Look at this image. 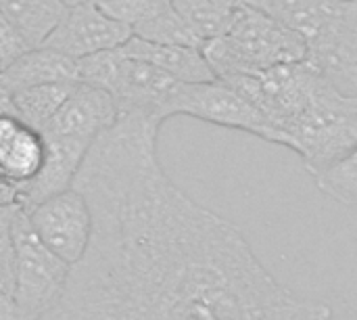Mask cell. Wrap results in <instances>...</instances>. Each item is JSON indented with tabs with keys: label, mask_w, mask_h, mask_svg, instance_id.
Here are the masks:
<instances>
[{
	"label": "cell",
	"mask_w": 357,
	"mask_h": 320,
	"mask_svg": "<svg viewBox=\"0 0 357 320\" xmlns=\"http://www.w3.org/2000/svg\"><path fill=\"white\" fill-rule=\"evenodd\" d=\"M163 122L117 115L73 189L92 237L46 320H331L326 302L284 287L238 226L188 197L161 168Z\"/></svg>",
	"instance_id": "6da1fadb"
},
{
	"label": "cell",
	"mask_w": 357,
	"mask_h": 320,
	"mask_svg": "<svg viewBox=\"0 0 357 320\" xmlns=\"http://www.w3.org/2000/svg\"><path fill=\"white\" fill-rule=\"evenodd\" d=\"M115 119L117 107L111 94L77 82L65 105L42 130L46 161L36 180L21 191V208L29 210L71 189L90 147Z\"/></svg>",
	"instance_id": "7a4b0ae2"
},
{
	"label": "cell",
	"mask_w": 357,
	"mask_h": 320,
	"mask_svg": "<svg viewBox=\"0 0 357 320\" xmlns=\"http://www.w3.org/2000/svg\"><path fill=\"white\" fill-rule=\"evenodd\" d=\"M305 40L297 31L247 4L232 10L222 36L201 44L218 80L305 61Z\"/></svg>",
	"instance_id": "3957f363"
},
{
	"label": "cell",
	"mask_w": 357,
	"mask_h": 320,
	"mask_svg": "<svg viewBox=\"0 0 357 320\" xmlns=\"http://www.w3.org/2000/svg\"><path fill=\"white\" fill-rule=\"evenodd\" d=\"M284 147L318 176L357 147V96H345L326 82L282 128Z\"/></svg>",
	"instance_id": "277c9868"
},
{
	"label": "cell",
	"mask_w": 357,
	"mask_h": 320,
	"mask_svg": "<svg viewBox=\"0 0 357 320\" xmlns=\"http://www.w3.org/2000/svg\"><path fill=\"white\" fill-rule=\"evenodd\" d=\"M10 241L15 247L13 300L21 312V319H46L67 287L71 266L38 239L23 208L13 222Z\"/></svg>",
	"instance_id": "5b68a950"
},
{
	"label": "cell",
	"mask_w": 357,
	"mask_h": 320,
	"mask_svg": "<svg viewBox=\"0 0 357 320\" xmlns=\"http://www.w3.org/2000/svg\"><path fill=\"white\" fill-rule=\"evenodd\" d=\"M174 115H188L220 128L241 130L268 143L282 145L280 134L268 124V119L243 94L218 78L211 82L182 84Z\"/></svg>",
	"instance_id": "8992f818"
},
{
	"label": "cell",
	"mask_w": 357,
	"mask_h": 320,
	"mask_svg": "<svg viewBox=\"0 0 357 320\" xmlns=\"http://www.w3.org/2000/svg\"><path fill=\"white\" fill-rule=\"evenodd\" d=\"M305 46V63L328 86L357 96V2H343Z\"/></svg>",
	"instance_id": "52a82bcc"
},
{
	"label": "cell",
	"mask_w": 357,
	"mask_h": 320,
	"mask_svg": "<svg viewBox=\"0 0 357 320\" xmlns=\"http://www.w3.org/2000/svg\"><path fill=\"white\" fill-rule=\"evenodd\" d=\"M38 239L71 268L84 258L92 237V212L73 187L25 210Z\"/></svg>",
	"instance_id": "ba28073f"
},
{
	"label": "cell",
	"mask_w": 357,
	"mask_h": 320,
	"mask_svg": "<svg viewBox=\"0 0 357 320\" xmlns=\"http://www.w3.org/2000/svg\"><path fill=\"white\" fill-rule=\"evenodd\" d=\"M180 86L182 82L174 80L161 69L136 59H128L121 52V63L109 94L117 107V115L138 113L165 122L174 117Z\"/></svg>",
	"instance_id": "9c48e42d"
},
{
	"label": "cell",
	"mask_w": 357,
	"mask_h": 320,
	"mask_svg": "<svg viewBox=\"0 0 357 320\" xmlns=\"http://www.w3.org/2000/svg\"><path fill=\"white\" fill-rule=\"evenodd\" d=\"M132 38V29L117 23L92 2L67 8L56 29L42 44L73 61L96 52L121 48Z\"/></svg>",
	"instance_id": "30bf717a"
},
{
	"label": "cell",
	"mask_w": 357,
	"mask_h": 320,
	"mask_svg": "<svg viewBox=\"0 0 357 320\" xmlns=\"http://www.w3.org/2000/svg\"><path fill=\"white\" fill-rule=\"evenodd\" d=\"M44 161L46 145L42 132L17 115L0 117V176L23 191L42 172Z\"/></svg>",
	"instance_id": "8fae6325"
},
{
	"label": "cell",
	"mask_w": 357,
	"mask_h": 320,
	"mask_svg": "<svg viewBox=\"0 0 357 320\" xmlns=\"http://www.w3.org/2000/svg\"><path fill=\"white\" fill-rule=\"evenodd\" d=\"M121 52L128 59H136L149 63L163 73L172 75L182 84H199L215 80L209 63L205 61L199 46H176V44H153L132 36L123 46Z\"/></svg>",
	"instance_id": "7c38bea8"
},
{
	"label": "cell",
	"mask_w": 357,
	"mask_h": 320,
	"mask_svg": "<svg viewBox=\"0 0 357 320\" xmlns=\"http://www.w3.org/2000/svg\"><path fill=\"white\" fill-rule=\"evenodd\" d=\"M0 82L13 94L44 84H59V82L77 84L79 82L77 61L52 48L38 46L21 54L10 65H6L0 73Z\"/></svg>",
	"instance_id": "4fadbf2b"
},
{
	"label": "cell",
	"mask_w": 357,
	"mask_h": 320,
	"mask_svg": "<svg viewBox=\"0 0 357 320\" xmlns=\"http://www.w3.org/2000/svg\"><path fill=\"white\" fill-rule=\"evenodd\" d=\"M67 6L61 0H0V13L29 48L42 46L56 29Z\"/></svg>",
	"instance_id": "5bb4252c"
},
{
	"label": "cell",
	"mask_w": 357,
	"mask_h": 320,
	"mask_svg": "<svg viewBox=\"0 0 357 320\" xmlns=\"http://www.w3.org/2000/svg\"><path fill=\"white\" fill-rule=\"evenodd\" d=\"M247 6L261 10L289 29L297 31L303 40L312 38L343 2L337 0H245Z\"/></svg>",
	"instance_id": "9a60e30c"
},
{
	"label": "cell",
	"mask_w": 357,
	"mask_h": 320,
	"mask_svg": "<svg viewBox=\"0 0 357 320\" xmlns=\"http://www.w3.org/2000/svg\"><path fill=\"white\" fill-rule=\"evenodd\" d=\"M75 86L77 84L71 82H59V84H44V86H33L15 92L13 94L15 113L21 122L42 132L48 126V122L59 113V109L65 105V101L69 99Z\"/></svg>",
	"instance_id": "2e32d148"
},
{
	"label": "cell",
	"mask_w": 357,
	"mask_h": 320,
	"mask_svg": "<svg viewBox=\"0 0 357 320\" xmlns=\"http://www.w3.org/2000/svg\"><path fill=\"white\" fill-rule=\"evenodd\" d=\"M178 17L186 23V27L195 34V38L203 44L222 36L230 23L232 10L213 0H169Z\"/></svg>",
	"instance_id": "e0dca14e"
},
{
	"label": "cell",
	"mask_w": 357,
	"mask_h": 320,
	"mask_svg": "<svg viewBox=\"0 0 357 320\" xmlns=\"http://www.w3.org/2000/svg\"><path fill=\"white\" fill-rule=\"evenodd\" d=\"M314 178L326 197L343 205H357V147Z\"/></svg>",
	"instance_id": "ac0fdd59"
},
{
	"label": "cell",
	"mask_w": 357,
	"mask_h": 320,
	"mask_svg": "<svg viewBox=\"0 0 357 320\" xmlns=\"http://www.w3.org/2000/svg\"><path fill=\"white\" fill-rule=\"evenodd\" d=\"M132 36L153 42V44H176V46H199L201 42L195 38V34L186 27V23L178 17L174 6L169 4L159 15L151 17L142 25L132 29Z\"/></svg>",
	"instance_id": "d6986e66"
},
{
	"label": "cell",
	"mask_w": 357,
	"mask_h": 320,
	"mask_svg": "<svg viewBox=\"0 0 357 320\" xmlns=\"http://www.w3.org/2000/svg\"><path fill=\"white\" fill-rule=\"evenodd\" d=\"M96 8L105 15L115 19L117 23L134 29L149 21L151 17L165 10L172 2L169 0H90Z\"/></svg>",
	"instance_id": "ffe728a7"
},
{
	"label": "cell",
	"mask_w": 357,
	"mask_h": 320,
	"mask_svg": "<svg viewBox=\"0 0 357 320\" xmlns=\"http://www.w3.org/2000/svg\"><path fill=\"white\" fill-rule=\"evenodd\" d=\"M27 50H31L25 40L21 38V34L15 29V25L0 13V61L2 65H10L13 61H17L21 54H25Z\"/></svg>",
	"instance_id": "44dd1931"
},
{
	"label": "cell",
	"mask_w": 357,
	"mask_h": 320,
	"mask_svg": "<svg viewBox=\"0 0 357 320\" xmlns=\"http://www.w3.org/2000/svg\"><path fill=\"white\" fill-rule=\"evenodd\" d=\"M15 291V247L8 237H0V293L13 296Z\"/></svg>",
	"instance_id": "7402d4cb"
},
{
	"label": "cell",
	"mask_w": 357,
	"mask_h": 320,
	"mask_svg": "<svg viewBox=\"0 0 357 320\" xmlns=\"http://www.w3.org/2000/svg\"><path fill=\"white\" fill-rule=\"evenodd\" d=\"M21 205V187L0 176V208Z\"/></svg>",
	"instance_id": "603a6c76"
},
{
	"label": "cell",
	"mask_w": 357,
	"mask_h": 320,
	"mask_svg": "<svg viewBox=\"0 0 357 320\" xmlns=\"http://www.w3.org/2000/svg\"><path fill=\"white\" fill-rule=\"evenodd\" d=\"M21 205H10V208H0V237H8L13 222L19 214Z\"/></svg>",
	"instance_id": "cb8c5ba5"
},
{
	"label": "cell",
	"mask_w": 357,
	"mask_h": 320,
	"mask_svg": "<svg viewBox=\"0 0 357 320\" xmlns=\"http://www.w3.org/2000/svg\"><path fill=\"white\" fill-rule=\"evenodd\" d=\"M4 115H17L15 113V101H13V92L4 88V84L0 82V117Z\"/></svg>",
	"instance_id": "d4e9b609"
},
{
	"label": "cell",
	"mask_w": 357,
	"mask_h": 320,
	"mask_svg": "<svg viewBox=\"0 0 357 320\" xmlns=\"http://www.w3.org/2000/svg\"><path fill=\"white\" fill-rule=\"evenodd\" d=\"M213 2H218V4H222L226 8H236V6L245 4V0H213Z\"/></svg>",
	"instance_id": "484cf974"
},
{
	"label": "cell",
	"mask_w": 357,
	"mask_h": 320,
	"mask_svg": "<svg viewBox=\"0 0 357 320\" xmlns=\"http://www.w3.org/2000/svg\"><path fill=\"white\" fill-rule=\"evenodd\" d=\"M67 8H73V6H79V4H86V2H90V0H61Z\"/></svg>",
	"instance_id": "4316f807"
},
{
	"label": "cell",
	"mask_w": 357,
	"mask_h": 320,
	"mask_svg": "<svg viewBox=\"0 0 357 320\" xmlns=\"http://www.w3.org/2000/svg\"><path fill=\"white\" fill-rule=\"evenodd\" d=\"M337 2H357V0H337Z\"/></svg>",
	"instance_id": "83f0119b"
},
{
	"label": "cell",
	"mask_w": 357,
	"mask_h": 320,
	"mask_svg": "<svg viewBox=\"0 0 357 320\" xmlns=\"http://www.w3.org/2000/svg\"><path fill=\"white\" fill-rule=\"evenodd\" d=\"M2 69H4V65H2V61H0V73H2Z\"/></svg>",
	"instance_id": "f1b7e54d"
},
{
	"label": "cell",
	"mask_w": 357,
	"mask_h": 320,
	"mask_svg": "<svg viewBox=\"0 0 357 320\" xmlns=\"http://www.w3.org/2000/svg\"><path fill=\"white\" fill-rule=\"evenodd\" d=\"M40 320H46V319H40Z\"/></svg>",
	"instance_id": "f546056e"
}]
</instances>
